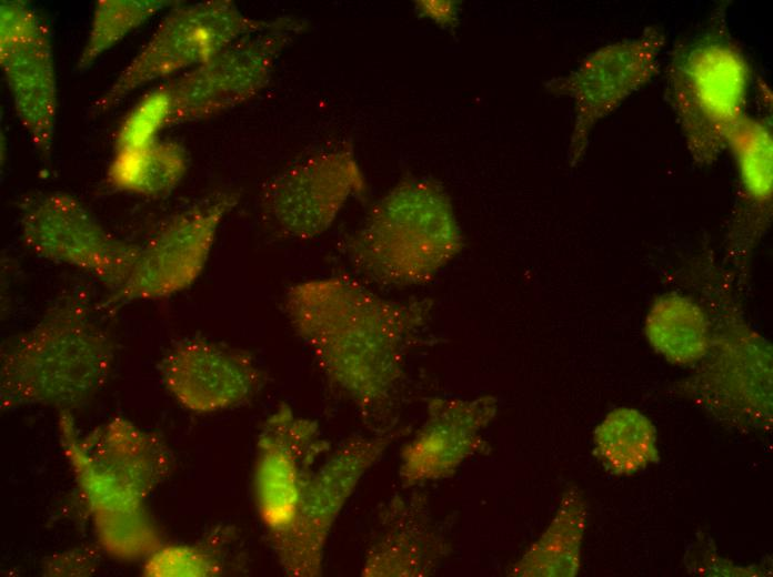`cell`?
I'll return each mask as SVG.
<instances>
[{
    "label": "cell",
    "mask_w": 773,
    "mask_h": 577,
    "mask_svg": "<svg viewBox=\"0 0 773 577\" xmlns=\"http://www.w3.org/2000/svg\"><path fill=\"white\" fill-rule=\"evenodd\" d=\"M498 411L492 395L475 398H432L425 423L401 452L400 478L404 486L453 475L483 448V429Z\"/></svg>",
    "instance_id": "cell-14"
},
{
    "label": "cell",
    "mask_w": 773,
    "mask_h": 577,
    "mask_svg": "<svg viewBox=\"0 0 773 577\" xmlns=\"http://www.w3.org/2000/svg\"><path fill=\"white\" fill-rule=\"evenodd\" d=\"M364 191L365 179L351 152H324L268 182L261 210L280 235L309 240L330 227L351 195Z\"/></svg>",
    "instance_id": "cell-9"
},
{
    "label": "cell",
    "mask_w": 773,
    "mask_h": 577,
    "mask_svg": "<svg viewBox=\"0 0 773 577\" xmlns=\"http://www.w3.org/2000/svg\"><path fill=\"white\" fill-rule=\"evenodd\" d=\"M187 166V155L179 144L157 140L135 149L116 150L108 176L120 190L161 196L178 185Z\"/></svg>",
    "instance_id": "cell-20"
},
{
    "label": "cell",
    "mask_w": 773,
    "mask_h": 577,
    "mask_svg": "<svg viewBox=\"0 0 773 577\" xmlns=\"http://www.w3.org/2000/svg\"><path fill=\"white\" fill-rule=\"evenodd\" d=\"M594 454L614 475H631L657 457L656 433L651 421L632 408L609 413L593 434Z\"/></svg>",
    "instance_id": "cell-21"
},
{
    "label": "cell",
    "mask_w": 773,
    "mask_h": 577,
    "mask_svg": "<svg viewBox=\"0 0 773 577\" xmlns=\"http://www.w3.org/2000/svg\"><path fill=\"white\" fill-rule=\"evenodd\" d=\"M164 0H99L96 3L88 41L77 62L87 70L102 53L163 8Z\"/></svg>",
    "instance_id": "cell-23"
},
{
    "label": "cell",
    "mask_w": 773,
    "mask_h": 577,
    "mask_svg": "<svg viewBox=\"0 0 773 577\" xmlns=\"http://www.w3.org/2000/svg\"><path fill=\"white\" fill-rule=\"evenodd\" d=\"M645 334L656 352L680 364L700 360L709 346L704 314L681 296H664L654 304L646 318Z\"/></svg>",
    "instance_id": "cell-22"
},
{
    "label": "cell",
    "mask_w": 773,
    "mask_h": 577,
    "mask_svg": "<svg viewBox=\"0 0 773 577\" xmlns=\"http://www.w3.org/2000/svg\"><path fill=\"white\" fill-rule=\"evenodd\" d=\"M291 23L274 21L244 36L202 64L150 90L128 113L121 128L135 143H150L168 126L232 109L269 82L274 60L289 40Z\"/></svg>",
    "instance_id": "cell-4"
},
{
    "label": "cell",
    "mask_w": 773,
    "mask_h": 577,
    "mask_svg": "<svg viewBox=\"0 0 773 577\" xmlns=\"http://www.w3.org/2000/svg\"><path fill=\"white\" fill-rule=\"evenodd\" d=\"M273 22L245 17L229 0L203 1L172 10L91 108L92 115L113 109L130 92L150 81L204 63L240 38Z\"/></svg>",
    "instance_id": "cell-6"
},
{
    "label": "cell",
    "mask_w": 773,
    "mask_h": 577,
    "mask_svg": "<svg viewBox=\"0 0 773 577\" xmlns=\"http://www.w3.org/2000/svg\"><path fill=\"white\" fill-rule=\"evenodd\" d=\"M67 451L107 478L143 498L164 473L167 459L153 441L122 419L92 434L86 443L67 444Z\"/></svg>",
    "instance_id": "cell-16"
},
{
    "label": "cell",
    "mask_w": 773,
    "mask_h": 577,
    "mask_svg": "<svg viewBox=\"0 0 773 577\" xmlns=\"http://www.w3.org/2000/svg\"><path fill=\"white\" fill-rule=\"evenodd\" d=\"M151 576H211L218 563L202 550L188 546L165 547L151 556L145 566Z\"/></svg>",
    "instance_id": "cell-24"
},
{
    "label": "cell",
    "mask_w": 773,
    "mask_h": 577,
    "mask_svg": "<svg viewBox=\"0 0 773 577\" xmlns=\"http://www.w3.org/2000/svg\"><path fill=\"white\" fill-rule=\"evenodd\" d=\"M665 40L662 27L649 26L636 37L593 51L570 73L545 82L549 93L570 98L574 104L568 152L572 166L584 156L594 126L656 74Z\"/></svg>",
    "instance_id": "cell-7"
},
{
    "label": "cell",
    "mask_w": 773,
    "mask_h": 577,
    "mask_svg": "<svg viewBox=\"0 0 773 577\" xmlns=\"http://www.w3.org/2000/svg\"><path fill=\"white\" fill-rule=\"evenodd\" d=\"M451 199L434 180L408 176L369 211L347 243L353 266L383 285L431 281L461 252Z\"/></svg>",
    "instance_id": "cell-2"
},
{
    "label": "cell",
    "mask_w": 773,
    "mask_h": 577,
    "mask_svg": "<svg viewBox=\"0 0 773 577\" xmlns=\"http://www.w3.org/2000/svg\"><path fill=\"white\" fill-rule=\"evenodd\" d=\"M111 362L102 331L80 310L60 307L4 352L2 401L76 406L104 384Z\"/></svg>",
    "instance_id": "cell-5"
},
{
    "label": "cell",
    "mask_w": 773,
    "mask_h": 577,
    "mask_svg": "<svg viewBox=\"0 0 773 577\" xmlns=\"http://www.w3.org/2000/svg\"><path fill=\"white\" fill-rule=\"evenodd\" d=\"M394 436L385 434L351 439L313 470L303 490L292 532L277 553L289 575H320L330 528L360 478L381 457Z\"/></svg>",
    "instance_id": "cell-12"
},
{
    "label": "cell",
    "mask_w": 773,
    "mask_h": 577,
    "mask_svg": "<svg viewBox=\"0 0 773 577\" xmlns=\"http://www.w3.org/2000/svg\"><path fill=\"white\" fill-rule=\"evenodd\" d=\"M325 446L317 424L297 416L284 403L264 423L258 441L254 485L259 514L275 553L292 532L303 490Z\"/></svg>",
    "instance_id": "cell-10"
},
{
    "label": "cell",
    "mask_w": 773,
    "mask_h": 577,
    "mask_svg": "<svg viewBox=\"0 0 773 577\" xmlns=\"http://www.w3.org/2000/svg\"><path fill=\"white\" fill-rule=\"evenodd\" d=\"M0 63L17 115L39 154L50 156L57 90L48 30L23 1L0 4Z\"/></svg>",
    "instance_id": "cell-11"
},
{
    "label": "cell",
    "mask_w": 773,
    "mask_h": 577,
    "mask_svg": "<svg viewBox=\"0 0 773 577\" xmlns=\"http://www.w3.org/2000/svg\"><path fill=\"white\" fill-rule=\"evenodd\" d=\"M20 224L24 245L34 254L91 272L117 290L127 281L141 250L112 237L67 194L31 198L21 207Z\"/></svg>",
    "instance_id": "cell-8"
},
{
    "label": "cell",
    "mask_w": 773,
    "mask_h": 577,
    "mask_svg": "<svg viewBox=\"0 0 773 577\" xmlns=\"http://www.w3.org/2000/svg\"><path fill=\"white\" fill-rule=\"evenodd\" d=\"M161 371L175 398L197 413L240 403L258 379L257 370L245 355L204 341L177 346L163 360Z\"/></svg>",
    "instance_id": "cell-15"
},
{
    "label": "cell",
    "mask_w": 773,
    "mask_h": 577,
    "mask_svg": "<svg viewBox=\"0 0 773 577\" xmlns=\"http://www.w3.org/2000/svg\"><path fill=\"white\" fill-rule=\"evenodd\" d=\"M586 507L581 493L569 489L549 527L514 565L510 576H575L580 568Z\"/></svg>",
    "instance_id": "cell-18"
},
{
    "label": "cell",
    "mask_w": 773,
    "mask_h": 577,
    "mask_svg": "<svg viewBox=\"0 0 773 577\" xmlns=\"http://www.w3.org/2000/svg\"><path fill=\"white\" fill-rule=\"evenodd\" d=\"M772 104L761 114L745 113L727 136L729 148L736 161L745 202L756 213L769 214L772 199L773 169Z\"/></svg>",
    "instance_id": "cell-19"
},
{
    "label": "cell",
    "mask_w": 773,
    "mask_h": 577,
    "mask_svg": "<svg viewBox=\"0 0 773 577\" xmlns=\"http://www.w3.org/2000/svg\"><path fill=\"white\" fill-rule=\"evenodd\" d=\"M283 307L327 377L364 416L391 412L408 346L430 317L431 301H394L352 277L330 276L290 286Z\"/></svg>",
    "instance_id": "cell-1"
},
{
    "label": "cell",
    "mask_w": 773,
    "mask_h": 577,
    "mask_svg": "<svg viewBox=\"0 0 773 577\" xmlns=\"http://www.w3.org/2000/svg\"><path fill=\"white\" fill-rule=\"evenodd\" d=\"M371 547L362 576H426L445 554L440 537L420 514H396Z\"/></svg>",
    "instance_id": "cell-17"
},
{
    "label": "cell",
    "mask_w": 773,
    "mask_h": 577,
    "mask_svg": "<svg viewBox=\"0 0 773 577\" xmlns=\"http://www.w3.org/2000/svg\"><path fill=\"white\" fill-rule=\"evenodd\" d=\"M235 202V195L221 194L172 217L140 250L114 297L159 298L190 286L205 265L219 224Z\"/></svg>",
    "instance_id": "cell-13"
},
{
    "label": "cell",
    "mask_w": 773,
    "mask_h": 577,
    "mask_svg": "<svg viewBox=\"0 0 773 577\" xmlns=\"http://www.w3.org/2000/svg\"><path fill=\"white\" fill-rule=\"evenodd\" d=\"M720 2L695 31L677 41L666 67V92L693 161L712 164L746 113L752 69Z\"/></svg>",
    "instance_id": "cell-3"
},
{
    "label": "cell",
    "mask_w": 773,
    "mask_h": 577,
    "mask_svg": "<svg viewBox=\"0 0 773 577\" xmlns=\"http://www.w3.org/2000/svg\"><path fill=\"white\" fill-rule=\"evenodd\" d=\"M459 2L453 0L415 1L418 11L443 28H453L458 22Z\"/></svg>",
    "instance_id": "cell-25"
}]
</instances>
